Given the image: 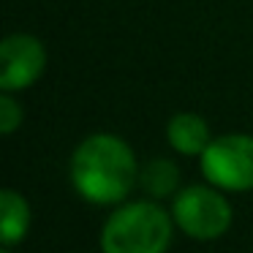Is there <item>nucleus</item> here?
Returning <instances> with one entry per match:
<instances>
[{
    "mask_svg": "<svg viewBox=\"0 0 253 253\" xmlns=\"http://www.w3.org/2000/svg\"><path fill=\"white\" fill-rule=\"evenodd\" d=\"M30 229V207L22 193L6 191L0 193V242L3 248H14L25 240Z\"/></svg>",
    "mask_w": 253,
    "mask_h": 253,
    "instance_id": "obj_7",
    "label": "nucleus"
},
{
    "mask_svg": "<svg viewBox=\"0 0 253 253\" xmlns=\"http://www.w3.org/2000/svg\"><path fill=\"white\" fill-rule=\"evenodd\" d=\"M46 68V49L36 36L11 33L0 41V90L17 93L39 82Z\"/></svg>",
    "mask_w": 253,
    "mask_h": 253,
    "instance_id": "obj_5",
    "label": "nucleus"
},
{
    "mask_svg": "<svg viewBox=\"0 0 253 253\" xmlns=\"http://www.w3.org/2000/svg\"><path fill=\"white\" fill-rule=\"evenodd\" d=\"M202 174L220 191H253V136L223 133L212 139L202 155Z\"/></svg>",
    "mask_w": 253,
    "mask_h": 253,
    "instance_id": "obj_4",
    "label": "nucleus"
},
{
    "mask_svg": "<svg viewBox=\"0 0 253 253\" xmlns=\"http://www.w3.org/2000/svg\"><path fill=\"white\" fill-rule=\"evenodd\" d=\"M166 139L180 155H202L207 144L212 142L207 120L193 112H180L171 117L166 126Z\"/></svg>",
    "mask_w": 253,
    "mask_h": 253,
    "instance_id": "obj_6",
    "label": "nucleus"
},
{
    "mask_svg": "<svg viewBox=\"0 0 253 253\" xmlns=\"http://www.w3.org/2000/svg\"><path fill=\"white\" fill-rule=\"evenodd\" d=\"M0 253H11V251H8V248H3V251H0Z\"/></svg>",
    "mask_w": 253,
    "mask_h": 253,
    "instance_id": "obj_10",
    "label": "nucleus"
},
{
    "mask_svg": "<svg viewBox=\"0 0 253 253\" xmlns=\"http://www.w3.org/2000/svg\"><path fill=\"white\" fill-rule=\"evenodd\" d=\"M171 218L193 240H218L231 226V204L215 185H188L174 196Z\"/></svg>",
    "mask_w": 253,
    "mask_h": 253,
    "instance_id": "obj_3",
    "label": "nucleus"
},
{
    "mask_svg": "<svg viewBox=\"0 0 253 253\" xmlns=\"http://www.w3.org/2000/svg\"><path fill=\"white\" fill-rule=\"evenodd\" d=\"M22 104H19L17 98H14L11 93H6L3 90V95H0V133H14L19 126H22Z\"/></svg>",
    "mask_w": 253,
    "mask_h": 253,
    "instance_id": "obj_9",
    "label": "nucleus"
},
{
    "mask_svg": "<svg viewBox=\"0 0 253 253\" xmlns=\"http://www.w3.org/2000/svg\"><path fill=\"white\" fill-rule=\"evenodd\" d=\"M139 185L153 199H166L180 185V169L169 158H155L139 171Z\"/></svg>",
    "mask_w": 253,
    "mask_h": 253,
    "instance_id": "obj_8",
    "label": "nucleus"
},
{
    "mask_svg": "<svg viewBox=\"0 0 253 253\" xmlns=\"http://www.w3.org/2000/svg\"><path fill=\"white\" fill-rule=\"evenodd\" d=\"M139 180L131 144L115 133L82 139L71 155V182L84 202L120 204Z\"/></svg>",
    "mask_w": 253,
    "mask_h": 253,
    "instance_id": "obj_1",
    "label": "nucleus"
},
{
    "mask_svg": "<svg viewBox=\"0 0 253 253\" xmlns=\"http://www.w3.org/2000/svg\"><path fill=\"white\" fill-rule=\"evenodd\" d=\"M171 223L174 218L155 202L123 204L101 229V253H166Z\"/></svg>",
    "mask_w": 253,
    "mask_h": 253,
    "instance_id": "obj_2",
    "label": "nucleus"
}]
</instances>
